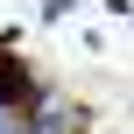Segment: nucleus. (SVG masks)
<instances>
[{"label": "nucleus", "instance_id": "nucleus-1", "mask_svg": "<svg viewBox=\"0 0 134 134\" xmlns=\"http://www.w3.org/2000/svg\"><path fill=\"white\" fill-rule=\"evenodd\" d=\"M0 106L21 113V120L42 106V92H35V78H28V57H21L14 42H0Z\"/></svg>", "mask_w": 134, "mask_h": 134}]
</instances>
